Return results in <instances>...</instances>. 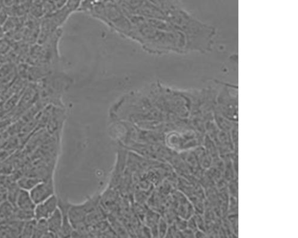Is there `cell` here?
<instances>
[{
	"label": "cell",
	"instance_id": "cell-1",
	"mask_svg": "<svg viewBox=\"0 0 298 238\" xmlns=\"http://www.w3.org/2000/svg\"><path fill=\"white\" fill-rule=\"evenodd\" d=\"M128 17L134 27L131 40L138 42L144 50L154 54L188 51L186 36L183 32L156 28L147 22L146 17L138 15Z\"/></svg>",
	"mask_w": 298,
	"mask_h": 238
},
{
	"label": "cell",
	"instance_id": "cell-2",
	"mask_svg": "<svg viewBox=\"0 0 298 238\" xmlns=\"http://www.w3.org/2000/svg\"><path fill=\"white\" fill-rule=\"evenodd\" d=\"M72 83V79L68 75L61 71L55 72L41 79L38 94L45 100L53 102L57 106L62 107V96Z\"/></svg>",
	"mask_w": 298,
	"mask_h": 238
},
{
	"label": "cell",
	"instance_id": "cell-3",
	"mask_svg": "<svg viewBox=\"0 0 298 238\" xmlns=\"http://www.w3.org/2000/svg\"><path fill=\"white\" fill-rule=\"evenodd\" d=\"M104 14L100 20L111 29L131 39L134 27L115 0H102Z\"/></svg>",
	"mask_w": 298,
	"mask_h": 238
},
{
	"label": "cell",
	"instance_id": "cell-4",
	"mask_svg": "<svg viewBox=\"0 0 298 238\" xmlns=\"http://www.w3.org/2000/svg\"><path fill=\"white\" fill-rule=\"evenodd\" d=\"M33 201L35 204L42 203L55 195V186L52 177L41 180L29 191Z\"/></svg>",
	"mask_w": 298,
	"mask_h": 238
},
{
	"label": "cell",
	"instance_id": "cell-5",
	"mask_svg": "<svg viewBox=\"0 0 298 238\" xmlns=\"http://www.w3.org/2000/svg\"><path fill=\"white\" fill-rule=\"evenodd\" d=\"M59 200L55 195L41 203L36 204L34 209L36 220L47 219L58 208Z\"/></svg>",
	"mask_w": 298,
	"mask_h": 238
},
{
	"label": "cell",
	"instance_id": "cell-6",
	"mask_svg": "<svg viewBox=\"0 0 298 238\" xmlns=\"http://www.w3.org/2000/svg\"><path fill=\"white\" fill-rule=\"evenodd\" d=\"M46 220L49 231L59 237L63 223L62 213L59 207Z\"/></svg>",
	"mask_w": 298,
	"mask_h": 238
},
{
	"label": "cell",
	"instance_id": "cell-7",
	"mask_svg": "<svg viewBox=\"0 0 298 238\" xmlns=\"http://www.w3.org/2000/svg\"><path fill=\"white\" fill-rule=\"evenodd\" d=\"M36 204L29 192L20 189L16 203V208L21 210H34Z\"/></svg>",
	"mask_w": 298,
	"mask_h": 238
},
{
	"label": "cell",
	"instance_id": "cell-8",
	"mask_svg": "<svg viewBox=\"0 0 298 238\" xmlns=\"http://www.w3.org/2000/svg\"><path fill=\"white\" fill-rule=\"evenodd\" d=\"M149 1L160 9L164 14L167 12L182 7L179 0H149Z\"/></svg>",
	"mask_w": 298,
	"mask_h": 238
},
{
	"label": "cell",
	"instance_id": "cell-9",
	"mask_svg": "<svg viewBox=\"0 0 298 238\" xmlns=\"http://www.w3.org/2000/svg\"><path fill=\"white\" fill-rule=\"evenodd\" d=\"M41 180H43L34 176H24L18 179L16 183L20 189L29 191Z\"/></svg>",
	"mask_w": 298,
	"mask_h": 238
},
{
	"label": "cell",
	"instance_id": "cell-10",
	"mask_svg": "<svg viewBox=\"0 0 298 238\" xmlns=\"http://www.w3.org/2000/svg\"><path fill=\"white\" fill-rule=\"evenodd\" d=\"M15 207L6 201L0 204V223L13 218Z\"/></svg>",
	"mask_w": 298,
	"mask_h": 238
},
{
	"label": "cell",
	"instance_id": "cell-11",
	"mask_svg": "<svg viewBox=\"0 0 298 238\" xmlns=\"http://www.w3.org/2000/svg\"><path fill=\"white\" fill-rule=\"evenodd\" d=\"M13 218L16 221L23 222L34 219V211L21 210L15 208Z\"/></svg>",
	"mask_w": 298,
	"mask_h": 238
},
{
	"label": "cell",
	"instance_id": "cell-12",
	"mask_svg": "<svg viewBox=\"0 0 298 238\" xmlns=\"http://www.w3.org/2000/svg\"><path fill=\"white\" fill-rule=\"evenodd\" d=\"M49 231L46 219L36 220L34 233L32 238H44L45 235Z\"/></svg>",
	"mask_w": 298,
	"mask_h": 238
},
{
	"label": "cell",
	"instance_id": "cell-13",
	"mask_svg": "<svg viewBox=\"0 0 298 238\" xmlns=\"http://www.w3.org/2000/svg\"><path fill=\"white\" fill-rule=\"evenodd\" d=\"M35 224L36 219H35L24 222L20 237L24 238H32L34 233Z\"/></svg>",
	"mask_w": 298,
	"mask_h": 238
},
{
	"label": "cell",
	"instance_id": "cell-14",
	"mask_svg": "<svg viewBox=\"0 0 298 238\" xmlns=\"http://www.w3.org/2000/svg\"><path fill=\"white\" fill-rule=\"evenodd\" d=\"M20 189L17 186V183H13L9 186L6 197H7V201L16 208V203L18 195L20 192Z\"/></svg>",
	"mask_w": 298,
	"mask_h": 238
},
{
	"label": "cell",
	"instance_id": "cell-15",
	"mask_svg": "<svg viewBox=\"0 0 298 238\" xmlns=\"http://www.w3.org/2000/svg\"><path fill=\"white\" fill-rule=\"evenodd\" d=\"M81 2L82 0H66L65 5L73 13L74 12L78 11Z\"/></svg>",
	"mask_w": 298,
	"mask_h": 238
},
{
	"label": "cell",
	"instance_id": "cell-16",
	"mask_svg": "<svg viewBox=\"0 0 298 238\" xmlns=\"http://www.w3.org/2000/svg\"><path fill=\"white\" fill-rule=\"evenodd\" d=\"M6 177L4 174L0 173V185H2L5 182Z\"/></svg>",
	"mask_w": 298,
	"mask_h": 238
},
{
	"label": "cell",
	"instance_id": "cell-17",
	"mask_svg": "<svg viewBox=\"0 0 298 238\" xmlns=\"http://www.w3.org/2000/svg\"><path fill=\"white\" fill-rule=\"evenodd\" d=\"M3 32H4V29H3V28H1V25H0V37L2 35Z\"/></svg>",
	"mask_w": 298,
	"mask_h": 238
}]
</instances>
